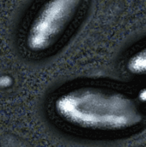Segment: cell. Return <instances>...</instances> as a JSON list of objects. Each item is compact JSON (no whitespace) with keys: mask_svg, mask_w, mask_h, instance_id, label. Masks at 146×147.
Wrapping results in <instances>:
<instances>
[{"mask_svg":"<svg viewBox=\"0 0 146 147\" xmlns=\"http://www.w3.org/2000/svg\"><path fill=\"white\" fill-rule=\"evenodd\" d=\"M127 71L136 76H146V47L134 53L127 60Z\"/></svg>","mask_w":146,"mask_h":147,"instance_id":"3957f363","label":"cell"},{"mask_svg":"<svg viewBox=\"0 0 146 147\" xmlns=\"http://www.w3.org/2000/svg\"><path fill=\"white\" fill-rule=\"evenodd\" d=\"M138 98H139V100L141 102L146 103V87L141 89V90L139 92Z\"/></svg>","mask_w":146,"mask_h":147,"instance_id":"277c9868","label":"cell"},{"mask_svg":"<svg viewBox=\"0 0 146 147\" xmlns=\"http://www.w3.org/2000/svg\"><path fill=\"white\" fill-rule=\"evenodd\" d=\"M53 110L65 124L88 132L126 131L142 121L131 97L95 85H79L63 91L55 98Z\"/></svg>","mask_w":146,"mask_h":147,"instance_id":"6da1fadb","label":"cell"},{"mask_svg":"<svg viewBox=\"0 0 146 147\" xmlns=\"http://www.w3.org/2000/svg\"><path fill=\"white\" fill-rule=\"evenodd\" d=\"M78 5V1L57 0L41 6L28 27L25 42L28 50L41 53L52 48L68 29Z\"/></svg>","mask_w":146,"mask_h":147,"instance_id":"7a4b0ae2","label":"cell"}]
</instances>
